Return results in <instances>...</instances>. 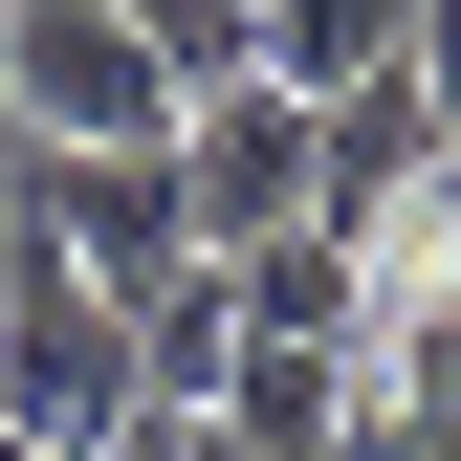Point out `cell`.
<instances>
[{
  "label": "cell",
  "instance_id": "cell-1",
  "mask_svg": "<svg viewBox=\"0 0 461 461\" xmlns=\"http://www.w3.org/2000/svg\"><path fill=\"white\" fill-rule=\"evenodd\" d=\"M0 132L23 154H132V132H176V67L132 44V0H0Z\"/></svg>",
  "mask_w": 461,
  "mask_h": 461
},
{
  "label": "cell",
  "instance_id": "cell-2",
  "mask_svg": "<svg viewBox=\"0 0 461 461\" xmlns=\"http://www.w3.org/2000/svg\"><path fill=\"white\" fill-rule=\"evenodd\" d=\"M0 176H23V220L110 285V308H154L176 264H220V242H198V198H176V132H132V154H23V132H0Z\"/></svg>",
  "mask_w": 461,
  "mask_h": 461
},
{
  "label": "cell",
  "instance_id": "cell-3",
  "mask_svg": "<svg viewBox=\"0 0 461 461\" xmlns=\"http://www.w3.org/2000/svg\"><path fill=\"white\" fill-rule=\"evenodd\" d=\"M176 198H198V242H220V264L285 242V220H308V88H285V67L198 88V110H176Z\"/></svg>",
  "mask_w": 461,
  "mask_h": 461
},
{
  "label": "cell",
  "instance_id": "cell-4",
  "mask_svg": "<svg viewBox=\"0 0 461 461\" xmlns=\"http://www.w3.org/2000/svg\"><path fill=\"white\" fill-rule=\"evenodd\" d=\"M330 461H461V264L395 285V330L352 352V439Z\"/></svg>",
  "mask_w": 461,
  "mask_h": 461
},
{
  "label": "cell",
  "instance_id": "cell-5",
  "mask_svg": "<svg viewBox=\"0 0 461 461\" xmlns=\"http://www.w3.org/2000/svg\"><path fill=\"white\" fill-rule=\"evenodd\" d=\"M220 285H242V330H285V352H374V330H395V285H374L352 242H330V220H285V242H242Z\"/></svg>",
  "mask_w": 461,
  "mask_h": 461
},
{
  "label": "cell",
  "instance_id": "cell-6",
  "mask_svg": "<svg viewBox=\"0 0 461 461\" xmlns=\"http://www.w3.org/2000/svg\"><path fill=\"white\" fill-rule=\"evenodd\" d=\"M220 439H242V461H330V439H352V352H285V330H242Z\"/></svg>",
  "mask_w": 461,
  "mask_h": 461
},
{
  "label": "cell",
  "instance_id": "cell-7",
  "mask_svg": "<svg viewBox=\"0 0 461 461\" xmlns=\"http://www.w3.org/2000/svg\"><path fill=\"white\" fill-rule=\"evenodd\" d=\"M220 374H242V285L176 264V285L132 308V395H154V418H220Z\"/></svg>",
  "mask_w": 461,
  "mask_h": 461
},
{
  "label": "cell",
  "instance_id": "cell-8",
  "mask_svg": "<svg viewBox=\"0 0 461 461\" xmlns=\"http://www.w3.org/2000/svg\"><path fill=\"white\" fill-rule=\"evenodd\" d=\"M395 44H418V0H264V67L285 88H374Z\"/></svg>",
  "mask_w": 461,
  "mask_h": 461
},
{
  "label": "cell",
  "instance_id": "cell-9",
  "mask_svg": "<svg viewBox=\"0 0 461 461\" xmlns=\"http://www.w3.org/2000/svg\"><path fill=\"white\" fill-rule=\"evenodd\" d=\"M132 44H154V67H176V110H198V88L264 67V0H132Z\"/></svg>",
  "mask_w": 461,
  "mask_h": 461
},
{
  "label": "cell",
  "instance_id": "cell-10",
  "mask_svg": "<svg viewBox=\"0 0 461 461\" xmlns=\"http://www.w3.org/2000/svg\"><path fill=\"white\" fill-rule=\"evenodd\" d=\"M418 110H439V198H461V0H418Z\"/></svg>",
  "mask_w": 461,
  "mask_h": 461
},
{
  "label": "cell",
  "instance_id": "cell-11",
  "mask_svg": "<svg viewBox=\"0 0 461 461\" xmlns=\"http://www.w3.org/2000/svg\"><path fill=\"white\" fill-rule=\"evenodd\" d=\"M110 461H220V418H132V439H110Z\"/></svg>",
  "mask_w": 461,
  "mask_h": 461
},
{
  "label": "cell",
  "instance_id": "cell-12",
  "mask_svg": "<svg viewBox=\"0 0 461 461\" xmlns=\"http://www.w3.org/2000/svg\"><path fill=\"white\" fill-rule=\"evenodd\" d=\"M0 461H67V439H0Z\"/></svg>",
  "mask_w": 461,
  "mask_h": 461
}]
</instances>
